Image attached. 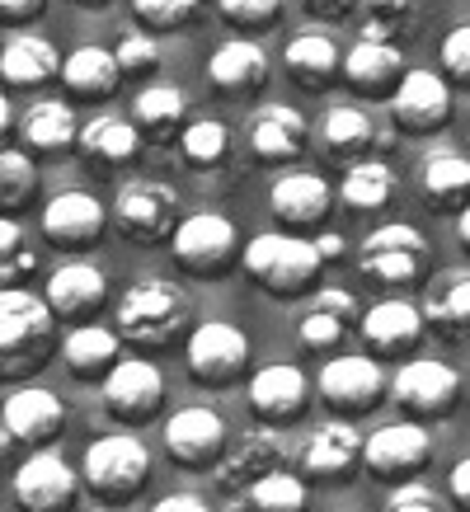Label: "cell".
Here are the masks:
<instances>
[{
    "label": "cell",
    "instance_id": "obj_1",
    "mask_svg": "<svg viewBox=\"0 0 470 512\" xmlns=\"http://www.w3.org/2000/svg\"><path fill=\"white\" fill-rule=\"evenodd\" d=\"M57 348V315L43 296L0 287V381L38 372Z\"/></svg>",
    "mask_w": 470,
    "mask_h": 512
},
{
    "label": "cell",
    "instance_id": "obj_2",
    "mask_svg": "<svg viewBox=\"0 0 470 512\" xmlns=\"http://www.w3.org/2000/svg\"><path fill=\"white\" fill-rule=\"evenodd\" d=\"M113 325H118V339L137 348H165L188 325V296L165 278H141L118 296Z\"/></svg>",
    "mask_w": 470,
    "mask_h": 512
},
{
    "label": "cell",
    "instance_id": "obj_3",
    "mask_svg": "<svg viewBox=\"0 0 470 512\" xmlns=\"http://www.w3.org/2000/svg\"><path fill=\"white\" fill-rule=\"evenodd\" d=\"M245 268L250 278L273 296H301L320 278V254H315V240H301V235L287 231H259L245 245Z\"/></svg>",
    "mask_w": 470,
    "mask_h": 512
},
{
    "label": "cell",
    "instance_id": "obj_4",
    "mask_svg": "<svg viewBox=\"0 0 470 512\" xmlns=\"http://www.w3.org/2000/svg\"><path fill=\"white\" fill-rule=\"evenodd\" d=\"M80 475L90 484V494H99L104 503H123V498H137L146 489V480H151V451L141 447V437L132 433L94 437Z\"/></svg>",
    "mask_w": 470,
    "mask_h": 512
},
{
    "label": "cell",
    "instance_id": "obj_5",
    "mask_svg": "<svg viewBox=\"0 0 470 512\" xmlns=\"http://www.w3.org/2000/svg\"><path fill=\"white\" fill-rule=\"evenodd\" d=\"M113 231L137 240V245H156L179 226V193L160 179H132L118 188V198L109 207Z\"/></svg>",
    "mask_w": 470,
    "mask_h": 512
},
{
    "label": "cell",
    "instance_id": "obj_6",
    "mask_svg": "<svg viewBox=\"0 0 470 512\" xmlns=\"http://www.w3.org/2000/svg\"><path fill=\"white\" fill-rule=\"evenodd\" d=\"M174 264L193 278H221L240 259V235L221 212H193L170 235Z\"/></svg>",
    "mask_w": 470,
    "mask_h": 512
},
{
    "label": "cell",
    "instance_id": "obj_7",
    "mask_svg": "<svg viewBox=\"0 0 470 512\" xmlns=\"http://www.w3.org/2000/svg\"><path fill=\"white\" fill-rule=\"evenodd\" d=\"M66 428V404L43 386H19L0 404V447L10 451H47L52 437Z\"/></svg>",
    "mask_w": 470,
    "mask_h": 512
},
{
    "label": "cell",
    "instance_id": "obj_8",
    "mask_svg": "<svg viewBox=\"0 0 470 512\" xmlns=\"http://www.w3.org/2000/svg\"><path fill=\"white\" fill-rule=\"evenodd\" d=\"M184 367L198 386H235L245 367H250V339L245 329L226 325V320H207L188 334L184 343Z\"/></svg>",
    "mask_w": 470,
    "mask_h": 512
},
{
    "label": "cell",
    "instance_id": "obj_9",
    "mask_svg": "<svg viewBox=\"0 0 470 512\" xmlns=\"http://www.w3.org/2000/svg\"><path fill=\"white\" fill-rule=\"evenodd\" d=\"M428 461H433V433L414 419L381 423L372 437H362V466L372 470L376 480L409 484Z\"/></svg>",
    "mask_w": 470,
    "mask_h": 512
},
{
    "label": "cell",
    "instance_id": "obj_10",
    "mask_svg": "<svg viewBox=\"0 0 470 512\" xmlns=\"http://www.w3.org/2000/svg\"><path fill=\"white\" fill-rule=\"evenodd\" d=\"M423 254H428V240H423L414 226L405 221H391V226H376L358 249V268L367 282H381V287H405L423 273Z\"/></svg>",
    "mask_w": 470,
    "mask_h": 512
},
{
    "label": "cell",
    "instance_id": "obj_11",
    "mask_svg": "<svg viewBox=\"0 0 470 512\" xmlns=\"http://www.w3.org/2000/svg\"><path fill=\"white\" fill-rule=\"evenodd\" d=\"M461 400V376L447 367V362H428V357H414L395 372V404L405 409L414 423L423 419H447Z\"/></svg>",
    "mask_w": 470,
    "mask_h": 512
},
{
    "label": "cell",
    "instance_id": "obj_12",
    "mask_svg": "<svg viewBox=\"0 0 470 512\" xmlns=\"http://www.w3.org/2000/svg\"><path fill=\"white\" fill-rule=\"evenodd\" d=\"M15 503L24 512H66L76 503V470L62 451H33L15 470Z\"/></svg>",
    "mask_w": 470,
    "mask_h": 512
},
{
    "label": "cell",
    "instance_id": "obj_13",
    "mask_svg": "<svg viewBox=\"0 0 470 512\" xmlns=\"http://www.w3.org/2000/svg\"><path fill=\"white\" fill-rule=\"evenodd\" d=\"M391 118L409 137H428L442 132L452 118V90L438 71H405L400 90L391 94Z\"/></svg>",
    "mask_w": 470,
    "mask_h": 512
},
{
    "label": "cell",
    "instance_id": "obj_14",
    "mask_svg": "<svg viewBox=\"0 0 470 512\" xmlns=\"http://www.w3.org/2000/svg\"><path fill=\"white\" fill-rule=\"evenodd\" d=\"M381 390H386V372H381V362L367 353L329 357L325 372H320V395H325V404L339 409V414H367V409L381 400Z\"/></svg>",
    "mask_w": 470,
    "mask_h": 512
},
{
    "label": "cell",
    "instance_id": "obj_15",
    "mask_svg": "<svg viewBox=\"0 0 470 512\" xmlns=\"http://www.w3.org/2000/svg\"><path fill=\"white\" fill-rule=\"evenodd\" d=\"M160 400H165V376L151 362H118L109 376H104V409H109L118 423H146L151 414H160Z\"/></svg>",
    "mask_w": 470,
    "mask_h": 512
},
{
    "label": "cell",
    "instance_id": "obj_16",
    "mask_svg": "<svg viewBox=\"0 0 470 512\" xmlns=\"http://www.w3.org/2000/svg\"><path fill=\"white\" fill-rule=\"evenodd\" d=\"M226 419H221L217 409H207V404H188L179 414H170L165 423V451H170V461L179 466H207V461H221V451H226Z\"/></svg>",
    "mask_w": 470,
    "mask_h": 512
},
{
    "label": "cell",
    "instance_id": "obj_17",
    "mask_svg": "<svg viewBox=\"0 0 470 512\" xmlns=\"http://www.w3.org/2000/svg\"><path fill=\"white\" fill-rule=\"evenodd\" d=\"M104 226H109L104 202L94 198V193H80V188H66L57 198H47V207H43V235L52 245L85 249L104 235Z\"/></svg>",
    "mask_w": 470,
    "mask_h": 512
},
{
    "label": "cell",
    "instance_id": "obj_18",
    "mask_svg": "<svg viewBox=\"0 0 470 512\" xmlns=\"http://www.w3.org/2000/svg\"><path fill=\"white\" fill-rule=\"evenodd\" d=\"M207 85L226 99H250L268 85V52L250 38H226L207 57Z\"/></svg>",
    "mask_w": 470,
    "mask_h": 512
},
{
    "label": "cell",
    "instance_id": "obj_19",
    "mask_svg": "<svg viewBox=\"0 0 470 512\" xmlns=\"http://www.w3.org/2000/svg\"><path fill=\"white\" fill-rule=\"evenodd\" d=\"M278 466H282V442L278 437L273 433H245V442H226L212 480H217L221 494L240 498V494H250L264 475H273Z\"/></svg>",
    "mask_w": 470,
    "mask_h": 512
},
{
    "label": "cell",
    "instance_id": "obj_20",
    "mask_svg": "<svg viewBox=\"0 0 470 512\" xmlns=\"http://www.w3.org/2000/svg\"><path fill=\"white\" fill-rule=\"evenodd\" d=\"M43 301L52 306L57 320L90 325V315L109 301V278H104V268H94V264H62L47 278Z\"/></svg>",
    "mask_w": 470,
    "mask_h": 512
},
{
    "label": "cell",
    "instance_id": "obj_21",
    "mask_svg": "<svg viewBox=\"0 0 470 512\" xmlns=\"http://www.w3.org/2000/svg\"><path fill=\"white\" fill-rule=\"evenodd\" d=\"M344 80L348 90L367 94V99H391L405 80V52L395 43H376V38H358L344 52Z\"/></svg>",
    "mask_w": 470,
    "mask_h": 512
},
{
    "label": "cell",
    "instance_id": "obj_22",
    "mask_svg": "<svg viewBox=\"0 0 470 512\" xmlns=\"http://www.w3.org/2000/svg\"><path fill=\"white\" fill-rule=\"evenodd\" d=\"M311 146V127L292 104H264L250 118V151L264 165H287Z\"/></svg>",
    "mask_w": 470,
    "mask_h": 512
},
{
    "label": "cell",
    "instance_id": "obj_23",
    "mask_svg": "<svg viewBox=\"0 0 470 512\" xmlns=\"http://www.w3.org/2000/svg\"><path fill=\"white\" fill-rule=\"evenodd\" d=\"M329 202H334V188L320 179V174H306V170H292V174H278L273 188H268V207L282 226H297V231H311L320 221L329 217Z\"/></svg>",
    "mask_w": 470,
    "mask_h": 512
},
{
    "label": "cell",
    "instance_id": "obj_24",
    "mask_svg": "<svg viewBox=\"0 0 470 512\" xmlns=\"http://www.w3.org/2000/svg\"><path fill=\"white\" fill-rule=\"evenodd\" d=\"M311 400V381L292 362H273L250 381V409L264 423H292Z\"/></svg>",
    "mask_w": 470,
    "mask_h": 512
},
{
    "label": "cell",
    "instance_id": "obj_25",
    "mask_svg": "<svg viewBox=\"0 0 470 512\" xmlns=\"http://www.w3.org/2000/svg\"><path fill=\"white\" fill-rule=\"evenodd\" d=\"M62 62L57 57V47L47 43L43 33H10L5 47H0V80L5 85H15V90H38L47 80L62 76Z\"/></svg>",
    "mask_w": 470,
    "mask_h": 512
},
{
    "label": "cell",
    "instance_id": "obj_26",
    "mask_svg": "<svg viewBox=\"0 0 470 512\" xmlns=\"http://www.w3.org/2000/svg\"><path fill=\"white\" fill-rule=\"evenodd\" d=\"M423 329H428L423 325V311L414 301H400V296L376 301L372 311L362 315V339L381 357H405L409 348L423 339Z\"/></svg>",
    "mask_w": 470,
    "mask_h": 512
},
{
    "label": "cell",
    "instance_id": "obj_27",
    "mask_svg": "<svg viewBox=\"0 0 470 512\" xmlns=\"http://www.w3.org/2000/svg\"><path fill=\"white\" fill-rule=\"evenodd\" d=\"M358 461H362V437L348 419L320 423L311 442H306V451H301V470L311 480H344Z\"/></svg>",
    "mask_w": 470,
    "mask_h": 512
},
{
    "label": "cell",
    "instance_id": "obj_28",
    "mask_svg": "<svg viewBox=\"0 0 470 512\" xmlns=\"http://www.w3.org/2000/svg\"><path fill=\"white\" fill-rule=\"evenodd\" d=\"M62 362L76 381H104L123 362V339L109 325H76L62 339Z\"/></svg>",
    "mask_w": 470,
    "mask_h": 512
},
{
    "label": "cell",
    "instance_id": "obj_29",
    "mask_svg": "<svg viewBox=\"0 0 470 512\" xmlns=\"http://www.w3.org/2000/svg\"><path fill=\"white\" fill-rule=\"evenodd\" d=\"M282 66H287V76L297 80V85L325 90V85H334V80L344 76V52H339V43L320 29L297 33V38L287 43V52H282Z\"/></svg>",
    "mask_w": 470,
    "mask_h": 512
},
{
    "label": "cell",
    "instance_id": "obj_30",
    "mask_svg": "<svg viewBox=\"0 0 470 512\" xmlns=\"http://www.w3.org/2000/svg\"><path fill=\"white\" fill-rule=\"evenodd\" d=\"M353 311H358V301H353V296L339 292V287H325V292L311 301V311L301 315V325H297L301 348H311V353H334V348L344 343Z\"/></svg>",
    "mask_w": 470,
    "mask_h": 512
},
{
    "label": "cell",
    "instance_id": "obj_31",
    "mask_svg": "<svg viewBox=\"0 0 470 512\" xmlns=\"http://www.w3.org/2000/svg\"><path fill=\"white\" fill-rule=\"evenodd\" d=\"M80 156L94 160V165H127V160L141 156V132L137 123H127L118 113H99L90 123H80Z\"/></svg>",
    "mask_w": 470,
    "mask_h": 512
},
{
    "label": "cell",
    "instance_id": "obj_32",
    "mask_svg": "<svg viewBox=\"0 0 470 512\" xmlns=\"http://www.w3.org/2000/svg\"><path fill=\"white\" fill-rule=\"evenodd\" d=\"M423 325H433L442 339L470 334V273H447L423 292Z\"/></svg>",
    "mask_w": 470,
    "mask_h": 512
},
{
    "label": "cell",
    "instance_id": "obj_33",
    "mask_svg": "<svg viewBox=\"0 0 470 512\" xmlns=\"http://www.w3.org/2000/svg\"><path fill=\"white\" fill-rule=\"evenodd\" d=\"M132 123H137L141 137L179 141V132L188 127V94L179 85H146L132 99Z\"/></svg>",
    "mask_w": 470,
    "mask_h": 512
},
{
    "label": "cell",
    "instance_id": "obj_34",
    "mask_svg": "<svg viewBox=\"0 0 470 512\" xmlns=\"http://www.w3.org/2000/svg\"><path fill=\"white\" fill-rule=\"evenodd\" d=\"M118 80H123V71L113 62V47L85 43L62 62V85L80 99H109L118 90Z\"/></svg>",
    "mask_w": 470,
    "mask_h": 512
},
{
    "label": "cell",
    "instance_id": "obj_35",
    "mask_svg": "<svg viewBox=\"0 0 470 512\" xmlns=\"http://www.w3.org/2000/svg\"><path fill=\"white\" fill-rule=\"evenodd\" d=\"M419 184H423V198L433 202V207L461 212L470 202V156H461V151H433V156L423 160Z\"/></svg>",
    "mask_w": 470,
    "mask_h": 512
},
{
    "label": "cell",
    "instance_id": "obj_36",
    "mask_svg": "<svg viewBox=\"0 0 470 512\" xmlns=\"http://www.w3.org/2000/svg\"><path fill=\"white\" fill-rule=\"evenodd\" d=\"M19 132H24V141H29L33 151H66V146H76L80 123L66 99H33L29 109H24Z\"/></svg>",
    "mask_w": 470,
    "mask_h": 512
},
{
    "label": "cell",
    "instance_id": "obj_37",
    "mask_svg": "<svg viewBox=\"0 0 470 512\" xmlns=\"http://www.w3.org/2000/svg\"><path fill=\"white\" fill-rule=\"evenodd\" d=\"M395 174L386 160H353L344 174V184H339V198H344V207H353V212H381L386 202L395 198Z\"/></svg>",
    "mask_w": 470,
    "mask_h": 512
},
{
    "label": "cell",
    "instance_id": "obj_38",
    "mask_svg": "<svg viewBox=\"0 0 470 512\" xmlns=\"http://www.w3.org/2000/svg\"><path fill=\"white\" fill-rule=\"evenodd\" d=\"M320 137H325L329 156L348 160V156H362L376 141V123H372V113L358 109V104H334L325 113V123H320Z\"/></svg>",
    "mask_w": 470,
    "mask_h": 512
},
{
    "label": "cell",
    "instance_id": "obj_39",
    "mask_svg": "<svg viewBox=\"0 0 470 512\" xmlns=\"http://www.w3.org/2000/svg\"><path fill=\"white\" fill-rule=\"evenodd\" d=\"M226 156H231V127L217 118H188L179 132V160L193 170H217Z\"/></svg>",
    "mask_w": 470,
    "mask_h": 512
},
{
    "label": "cell",
    "instance_id": "obj_40",
    "mask_svg": "<svg viewBox=\"0 0 470 512\" xmlns=\"http://www.w3.org/2000/svg\"><path fill=\"white\" fill-rule=\"evenodd\" d=\"M38 193V165L24 151H0V217H15L24 212Z\"/></svg>",
    "mask_w": 470,
    "mask_h": 512
},
{
    "label": "cell",
    "instance_id": "obj_41",
    "mask_svg": "<svg viewBox=\"0 0 470 512\" xmlns=\"http://www.w3.org/2000/svg\"><path fill=\"white\" fill-rule=\"evenodd\" d=\"M250 508L254 512H306V480L301 475H287V470H273V475H264V480L254 484L250 494Z\"/></svg>",
    "mask_w": 470,
    "mask_h": 512
},
{
    "label": "cell",
    "instance_id": "obj_42",
    "mask_svg": "<svg viewBox=\"0 0 470 512\" xmlns=\"http://www.w3.org/2000/svg\"><path fill=\"white\" fill-rule=\"evenodd\" d=\"M362 10V38L395 43V33H405L419 15V0H358Z\"/></svg>",
    "mask_w": 470,
    "mask_h": 512
},
{
    "label": "cell",
    "instance_id": "obj_43",
    "mask_svg": "<svg viewBox=\"0 0 470 512\" xmlns=\"http://www.w3.org/2000/svg\"><path fill=\"white\" fill-rule=\"evenodd\" d=\"M33 249L24 245V226L19 217H0V287H24L33 273Z\"/></svg>",
    "mask_w": 470,
    "mask_h": 512
},
{
    "label": "cell",
    "instance_id": "obj_44",
    "mask_svg": "<svg viewBox=\"0 0 470 512\" xmlns=\"http://www.w3.org/2000/svg\"><path fill=\"white\" fill-rule=\"evenodd\" d=\"M113 62L123 76H146L160 66V38L151 29H127L118 43H113Z\"/></svg>",
    "mask_w": 470,
    "mask_h": 512
},
{
    "label": "cell",
    "instance_id": "obj_45",
    "mask_svg": "<svg viewBox=\"0 0 470 512\" xmlns=\"http://www.w3.org/2000/svg\"><path fill=\"white\" fill-rule=\"evenodd\" d=\"M132 10L151 33H165V29H184L188 19L203 10V0H132Z\"/></svg>",
    "mask_w": 470,
    "mask_h": 512
},
{
    "label": "cell",
    "instance_id": "obj_46",
    "mask_svg": "<svg viewBox=\"0 0 470 512\" xmlns=\"http://www.w3.org/2000/svg\"><path fill=\"white\" fill-rule=\"evenodd\" d=\"M442 80L470 85V24H456L442 38Z\"/></svg>",
    "mask_w": 470,
    "mask_h": 512
},
{
    "label": "cell",
    "instance_id": "obj_47",
    "mask_svg": "<svg viewBox=\"0 0 470 512\" xmlns=\"http://www.w3.org/2000/svg\"><path fill=\"white\" fill-rule=\"evenodd\" d=\"M217 10L240 29H264L282 10V0H217Z\"/></svg>",
    "mask_w": 470,
    "mask_h": 512
},
{
    "label": "cell",
    "instance_id": "obj_48",
    "mask_svg": "<svg viewBox=\"0 0 470 512\" xmlns=\"http://www.w3.org/2000/svg\"><path fill=\"white\" fill-rule=\"evenodd\" d=\"M386 512H447L442 508V498L428 489V484L409 480V484H395L391 503H386Z\"/></svg>",
    "mask_w": 470,
    "mask_h": 512
},
{
    "label": "cell",
    "instance_id": "obj_49",
    "mask_svg": "<svg viewBox=\"0 0 470 512\" xmlns=\"http://www.w3.org/2000/svg\"><path fill=\"white\" fill-rule=\"evenodd\" d=\"M447 494L456 498V508L470 512V456H461L452 466V475H447Z\"/></svg>",
    "mask_w": 470,
    "mask_h": 512
},
{
    "label": "cell",
    "instance_id": "obj_50",
    "mask_svg": "<svg viewBox=\"0 0 470 512\" xmlns=\"http://www.w3.org/2000/svg\"><path fill=\"white\" fill-rule=\"evenodd\" d=\"M47 0H0V19L5 24H29L33 15H43Z\"/></svg>",
    "mask_w": 470,
    "mask_h": 512
},
{
    "label": "cell",
    "instance_id": "obj_51",
    "mask_svg": "<svg viewBox=\"0 0 470 512\" xmlns=\"http://www.w3.org/2000/svg\"><path fill=\"white\" fill-rule=\"evenodd\" d=\"M151 512H212V508L198 494H165V498H156Z\"/></svg>",
    "mask_w": 470,
    "mask_h": 512
},
{
    "label": "cell",
    "instance_id": "obj_52",
    "mask_svg": "<svg viewBox=\"0 0 470 512\" xmlns=\"http://www.w3.org/2000/svg\"><path fill=\"white\" fill-rule=\"evenodd\" d=\"M301 5L320 19H344L348 10H358V0H301Z\"/></svg>",
    "mask_w": 470,
    "mask_h": 512
},
{
    "label": "cell",
    "instance_id": "obj_53",
    "mask_svg": "<svg viewBox=\"0 0 470 512\" xmlns=\"http://www.w3.org/2000/svg\"><path fill=\"white\" fill-rule=\"evenodd\" d=\"M344 235L339 231H325L320 235V240H315V254H320V264H339V259H344Z\"/></svg>",
    "mask_w": 470,
    "mask_h": 512
},
{
    "label": "cell",
    "instance_id": "obj_54",
    "mask_svg": "<svg viewBox=\"0 0 470 512\" xmlns=\"http://www.w3.org/2000/svg\"><path fill=\"white\" fill-rule=\"evenodd\" d=\"M10 127H15V109H10V99L0 94V151H5V141H10Z\"/></svg>",
    "mask_w": 470,
    "mask_h": 512
},
{
    "label": "cell",
    "instance_id": "obj_55",
    "mask_svg": "<svg viewBox=\"0 0 470 512\" xmlns=\"http://www.w3.org/2000/svg\"><path fill=\"white\" fill-rule=\"evenodd\" d=\"M456 235H461V245L470 249V202L461 207V212H456Z\"/></svg>",
    "mask_w": 470,
    "mask_h": 512
},
{
    "label": "cell",
    "instance_id": "obj_56",
    "mask_svg": "<svg viewBox=\"0 0 470 512\" xmlns=\"http://www.w3.org/2000/svg\"><path fill=\"white\" fill-rule=\"evenodd\" d=\"M76 5H109V0H76Z\"/></svg>",
    "mask_w": 470,
    "mask_h": 512
},
{
    "label": "cell",
    "instance_id": "obj_57",
    "mask_svg": "<svg viewBox=\"0 0 470 512\" xmlns=\"http://www.w3.org/2000/svg\"><path fill=\"white\" fill-rule=\"evenodd\" d=\"M90 512H109V508H90Z\"/></svg>",
    "mask_w": 470,
    "mask_h": 512
}]
</instances>
